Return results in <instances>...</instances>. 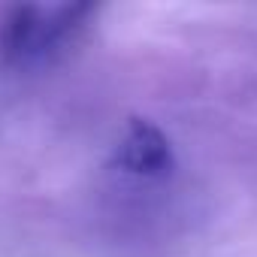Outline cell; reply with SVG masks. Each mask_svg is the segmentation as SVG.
I'll return each mask as SVG.
<instances>
[{
    "mask_svg": "<svg viewBox=\"0 0 257 257\" xmlns=\"http://www.w3.org/2000/svg\"><path fill=\"white\" fill-rule=\"evenodd\" d=\"M115 164L140 179H164L176 167L173 143L167 134L149 118H131L127 131L121 137V146L115 152Z\"/></svg>",
    "mask_w": 257,
    "mask_h": 257,
    "instance_id": "1",
    "label": "cell"
},
{
    "mask_svg": "<svg viewBox=\"0 0 257 257\" xmlns=\"http://www.w3.org/2000/svg\"><path fill=\"white\" fill-rule=\"evenodd\" d=\"M43 22H46V7H37V4L10 7L0 19V64L10 70L37 64Z\"/></svg>",
    "mask_w": 257,
    "mask_h": 257,
    "instance_id": "2",
    "label": "cell"
}]
</instances>
